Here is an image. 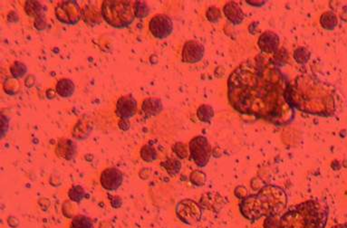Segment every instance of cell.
Masks as SVG:
<instances>
[{"label": "cell", "instance_id": "6da1fadb", "mask_svg": "<svg viewBox=\"0 0 347 228\" xmlns=\"http://www.w3.org/2000/svg\"><path fill=\"white\" fill-rule=\"evenodd\" d=\"M289 85L277 64L261 54L241 63L230 74L228 96L232 108L240 114L286 126L296 116L288 101Z\"/></svg>", "mask_w": 347, "mask_h": 228}, {"label": "cell", "instance_id": "7a4b0ae2", "mask_svg": "<svg viewBox=\"0 0 347 228\" xmlns=\"http://www.w3.org/2000/svg\"><path fill=\"white\" fill-rule=\"evenodd\" d=\"M288 101L291 106L307 114L319 116L332 115L331 91L311 75L297 76L288 90Z\"/></svg>", "mask_w": 347, "mask_h": 228}, {"label": "cell", "instance_id": "3957f363", "mask_svg": "<svg viewBox=\"0 0 347 228\" xmlns=\"http://www.w3.org/2000/svg\"><path fill=\"white\" fill-rule=\"evenodd\" d=\"M286 192L277 186L268 185L255 195L243 198L239 207L242 216L254 223L263 217H277L286 208Z\"/></svg>", "mask_w": 347, "mask_h": 228}, {"label": "cell", "instance_id": "277c9868", "mask_svg": "<svg viewBox=\"0 0 347 228\" xmlns=\"http://www.w3.org/2000/svg\"><path fill=\"white\" fill-rule=\"evenodd\" d=\"M132 1L104 0L101 15L103 20L114 28H125L134 21V5Z\"/></svg>", "mask_w": 347, "mask_h": 228}, {"label": "cell", "instance_id": "5b68a950", "mask_svg": "<svg viewBox=\"0 0 347 228\" xmlns=\"http://www.w3.org/2000/svg\"><path fill=\"white\" fill-rule=\"evenodd\" d=\"M301 211L307 228H326L328 219V208L319 200H306L296 205Z\"/></svg>", "mask_w": 347, "mask_h": 228}, {"label": "cell", "instance_id": "8992f818", "mask_svg": "<svg viewBox=\"0 0 347 228\" xmlns=\"http://www.w3.org/2000/svg\"><path fill=\"white\" fill-rule=\"evenodd\" d=\"M56 18L66 25H77L82 17L81 7L77 1H60L55 9Z\"/></svg>", "mask_w": 347, "mask_h": 228}, {"label": "cell", "instance_id": "52a82bcc", "mask_svg": "<svg viewBox=\"0 0 347 228\" xmlns=\"http://www.w3.org/2000/svg\"><path fill=\"white\" fill-rule=\"evenodd\" d=\"M190 158L198 167H203L209 163L211 156V146L204 136L193 138L189 144Z\"/></svg>", "mask_w": 347, "mask_h": 228}, {"label": "cell", "instance_id": "ba28073f", "mask_svg": "<svg viewBox=\"0 0 347 228\" xmlns=\"http://www.w3.org/2000/svg\"><path fill=\"white\" fill-rule=\"evenodd\" d=\"M177 217L181 222L192 226L200 221L202 217V209L198 203L191 199H183L178 203L176 207Z\"/></svg>", "mask_w": 347, "mask_h": 228}, {"label": "cell", "instance_id": "9c48e42d", "mask_svg": "<svg viewBox=\"0 0 347 228\" xmlns=\"http://www.w3.org/2000/svg\"><path fill=\"white\" fill-rule=\"evenodd\" d=\"M149 29L157 39L167 38L174 31V22L169 15L157 14L153 16L149 23Z\"/></svg>", "mask_w": 347, "mask_h": 228}, {"label": "cell", "instance_id": "30bf717a", "mask_svg": "<svg viewBox=\"0 0 347 228\" xmlns=\"http://www.w3.org/2000/svg\"><path fill=\"white\" fill-rule=\"evenodd\" d=\"M204 53V46L199 41H187L182 48L181 59L186 64H196L202 60Z\"/></svg>", "mask_w": 347, "mask_h": 228}, {"label": "cell", "instance_id": "8fae6325", "mask_svg": "<svg viewBox=\"0 0 347 228\" xmlns=\"http://www.w3.org/2000/svg\"><path fill=\"white\" fill-rule=\"evenodd\" d=\"M123 175L116 167L105 168L100 177V182L102 188L108 191H114L122 186Z\"/></svg>", "mask_w": 347, "mask_h": 228}, {"label": "cell", "instance_id": "7c38bea8", "mask_svg": "<svg viewBox=\"0 0 347 228\" xmlns=\"http://www.w3.org/2000/svg\"><path fill=\"white\" fill-rule=\"evenodd\" d=\"M138 110V103L131 94L123 95L118 99L115 113L122 120H128L134 116Z\"/></svg>", "mask_w": 347, "mask_h": 228}, {"label": "cell", "instance_id": "4fadbf2b", "mask_svg": "<svg viewBox=\"0 0 347 228\" xmlns=\"http://www.w3.org/2000/svg\"><path fill=\"white\" fill-rule=\"evenodd\" d=\"M279 228H307L305 218L297 207H293L279 218Z\"/></svg>", "mask_w": 347, "mask_h": 228}, {"label": "cell", "instance_id": "5bb4252c", "mask_svg": "<svg viewBox=\"0 0 347 228\" xmlns=\"http://www.w3.org/2000/svg\"><path fill=\"white\" fill-rule=\"evenodd\" d=\"M279 44V36L272 31H265L262 33L258 41V46L262 51V54H265L267 56L275 55L278 51Z\"/></svg>", "mask_w": 347, "mask_h": 228}, {"label": "cell", "instance_id": "9a60e30c", "mask_svg": "<svg viewBox=\"0 0 347 228\" xmlns=\"http://www.w3.org/2000/svg\"><path fill=\"white\" fill-rule=\"evenodd\" d=\"M223 11H224L225 16L233 25H240L244 20L245 15L242 9L240 8V5H238L236 2L233 1L228 2L224 5Z\"/></svg>", "mask_w": 347, "mask_h": 228}, {"label": "cell", "instance_id": "2e32d148", "mask_svg": "<svg viewBox=\"0 0 347 228\" xmlns=\"http://www.w3.org/2000/svg\"><path fill=\"white\" fill-rule=\"evenodd\" d=\"M142 110L146 117L156 116L163 112L164 105L159 98H147L142 103Z\"/></svg>", "mask_w": 347, "mask_h": 228}, {"label": "cell", "instance_id": "e0dca14e", "mask_svg": "<svg viewBox=\"0 0 347 228\" xmlns=\"http://www.w3.org/2000/svg\"><path fill=\"white\" fill-rule=\"evenodd\" d=\"M76 150L77 146L74 142L70 140H63L56 147V154H58L60 157L71 159L76 154Z\"/></svg>", "mask_w": 347, "mask_h": 228}, {"label": "cell", "instance_id": "ac0fdd59", "mask_svg": "<svg viewBox=\"0 0 347 228\" xmlns=\"http://www.w3.org/2000/svg\"><path fill=\"white\" fill-rule=\"evenodd\" d=\"M56 93L61 96L62 98H69L71 97L74 92L76 91V85L74 83V81L64 78L59 81H57L56 85Z\"/></svg>", "mask_w": 347, "mask_h": 228}, {"label": "cell", "instance_id": "d6986e66", "mask_svg": "<svg viewBox=\"0 0 347 228\" xmlns=\"http://www.w3.org/2000/svg\"><path fill=\"white\" fill-rule=\"evenodd\" d=\"M25 11L26 15L37 19L45 16L46 8L45 5H42L41 3L38 1H26Z\"/></svg>", "mask_w": 347, "mask_h": 228}, {"label": "cell", "instance_id": "ffe728a7", "mask_svg": "<svg viewBox=\"0 0 347 228\" xmlns=\"http://www.w3.org/2000/svg\"><path fill=\"white\" fill-rule=\"evenodd\" d=\"M320 24L323 28L327 30H333L337 25V18L332 12H326L320 17Z\"/></svg>", "mask_w": 347, "mask_h": 228}, {"label": "cell", "instance_id": "44dd1931", "mask_svg": "<svg viewBox=\"0 0 347 228\" xmlns=\"http://www.w3.org/2000/svg\"><path fill=\"white\" fill-rule=\"evenodd\" d=\"M70 228H94L92 219L84 215H79L73 218Z\"/></svg>", "mask_w": 347, "mask_h": 228}, {"label": "cell", "instance_id": "7402d4cb", "mask_svg": "<svg viewBox=\"0 0 347 228\" xmlns=\"http://www.w3.org/2000/svg\"><path fill=\"white\" fill-rule=\"evenodd\" d=\"M197 116L200 122H209L212 120L214 116V111L212 107L204 104L199 107L197 111Z\"/></svg>", "mask_w": 347, "mask_h": 228}, {"label": "cell", "instance_id": "603a6c76", "mask_svg": "<svg viewBox=\"0 0 347 228\" xmlns=\"http://www.w3.org/2000/svg\"><path fill=\"white\" fill-rule=\"evenodd\" d=\"M86 196H87V193L85 191V189L79 185L72 187L68 192V197L74 202H81L83 199L86 198Z\"/></svg>", "mask_w": 347, "mask_h": 228}, {"label": "cell", "instance_id": "cb8c5ba5", "mask_svg": "<svg viewBox=\"0 0 347 228\" xmlns=\"http://www.w3.org/2000/svg\"><path fill=\"white\" fill-rule=\"evenodd\" d=\"M10 73L15 79L22 78L26 76L27 73V67L24 63L16 61L10 66Z\"/></svg>", "mask_w": 347, "mask_h": 228}, {"label": "cell", "instance_id": "d4e9b609", "mask_svg": "<svg viewBox=\"0 0 347 228\" xmlns=\"http://www.w3.org/2000/svg\"><path fill=\"white\" fill-rule=\"evenodd\" d=\"M150 13V7L144 1H135L134 2V15L137 18L146 17Z\"/></svg>", "mask_w": 347, "mask_h": 228}, {"label": "cell", "instance_id": "484cf974", "mask_svg": "<svg viewBox=\"0 0 347 228\" xmlns=\"http://www.w3.org/2000/svg\"><path fill=\"white\" fill-rule=\"evenodd\" d=\"M141 157L146 162H152L157 158V152L150 144L143 146L141 151Z\"/></svg>", "mask_w": 347, "mask_h": 228}, {"label": "cell", "instance_id": "4316f807", "mask_svg": "<svg viewBox=\"0 0 347 228\" xmlns=\"http://www.w3.org/2000/svg\"><path fill=\"white\" fill-rule=\"evenodd\" d=\"M162 166L168 171L171 176L177 175L181 167L180 162L177 159H168L165 162L162 163Z\"/></svg>", "mask_w": 347, "mask_h": 228}, {"label": "cell", "instance_id": "83f0119b", "mask_svg": "<svg viewBox=\"0 0 347 228\" xmlns=\"http://www.w3.org/2000/svg\"><path fill=\"white\" fill-rule=\"evenodd\" d=\"M310 52L305 47H299L294 52V58L298 64H306L310 59Z\"/></svg>", "mask_w": 347, "mask_h": 228}, {"label": "cell", "instance_id": "f1b7e54d", "mask_svg": "<svg viewBox=\"0 0 347 228\" xmlns=\"http://www.w3.org/2000/svg\"><path fill=\"white\" fill-rule=\"evenodd\" d=\"M206 16L208 18V20L212 22V23H218L221 18V12L220 9L216 6H210L209 9L207 10Z\"/></svg>", "mask_w": 347, "mask_h": 228}, {"label": "cell", "instance_id": "f546056e", "mask_svg": "<svg viewBox=\"0 0 347 228\" xmlns=\"http://www.w3.org/2000/svg\"><path fill=\"white\" fill-rule=\"evenodd\" d=\"M189 179L196 186L201 187L204 185L205 181H206V176H205L204 173L197 170V171H193L190 174Z\"/></svg>", "mask_w": 347, "mask_h": 228}, {"label": "cell", "instance_id": "4dcf8cb0", "mask_svg": "<svg viewBox=\"0 0 347 228\" xmlns=\"http://www.w3.org/2000/svg\"><path fill=\"white\" fill-rule=\"evenodd\" d=\"M174 152L178 157H181V158L187 157V155H188V151L186 150L185 145L182 144L181 142H178L174 145Z\"/></svg>", "mask_w": 347, "mask_h": 228}, {"label": "cell", "instance_id": "1f68e13d", "mask_svg": "<svg viewBox=\"0 0 347 228\" xmlns=\"http://www.w3.org/2000/svg\"><path fill=\"white\" fill-rule=\"evenodd\" d=\"M265 228H279V219H277L276 217H269L265 218V223H264Z\"/></svg>", "mask_w": 347, "mask_h": 228}, {"label": "cell", "instance_id": "d6a6232c", "mask_svg": "<svg viewBox=\"0 0 347 228\" xmlns=\"http://www.w3.org/2000/svg\"><path fill=\"white\" fill-rule=\"evenodd\" d=\"M119 127L123 131H127L128 129L130 128V123L127 122V120H121L119 122Z\"/></svg>", "mask_w": 347, "mask_h": 228}, {"label": "cell", "instance_id": "836d02e7", "mask_svg": "<svg viewBox=\"0 0 347 228\" xmlns=\"http://www.w3.org/2000/svg\"><path fill=\"white\" fill-rule=\"evenodd\" d=\"M331 228H347V225H346V224H339V225L334 226Z\"/></svg>", "mask_w": 347, "mask_h": 228}]
</instances>
